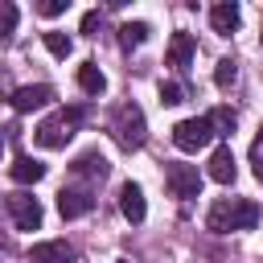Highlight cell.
Wrapping results in <instances>:
<instances>
[{
	"label": "cell",
	"mask_w": 263,
	"mask_h": 263,
	"mask_svg": "<svg viewBox=\"0 0 263 263\" xmlns=\"http://www.w3.org/2000/svg\"><path fill=\"white\" fill-rule=\"evenodd\" d=\"M205 226L214 234H230V230H255L259 226V205L247 201V197H222L210 205L205 214Z\"/></svg>",
	"instance_id": "1"
},
{
	"label": "cell",
	"mask_w": 263,
	"mask_h": 263,
	"mask_svg": "<svg viewBox=\"0 0 263 263\" xmlns=\"http://www.w3.org/2000/svg\"><path fill=\"white\" fill-rule=\"evenodd\" d=\"M78 123H82V107H58L53 115H45V119L33 127V140H37L41 148H66V144L74 140Z\"/></svg>",
	"instance_id": "2"
},
{
	"label": "cell",
	"mask_w": 263,
	"mask_h": 263,
	"mask_svg": "<svg viewBox=\"0 0 263 263\" xmlns=\"http://www.w3.org/2000/svg\"><path fill=\"white\" fill-rule=\"evenodd\" d=\"M111 136H115V144L127 148V152L144 148V140H148V119H144V111H140L136 103H119L115 115H111Z\"/></svg>",
	"instance_id": "3"
},
{
	"label": "cell",
	"mask_w": 263,
	"mask_h": 263,
	"mask_svg": "<svg viewBox=\"0 0 263 263\" xmlns=\"http://www.w3.org/2000/svg\"><path fill=\"white\" fill-rule=\"evenodd\" d=\"M210 140H214V127H210V119H205V115L181 119V123L173 127V144H177L181 152H197V148H205Z\"/></svg>",
	"instance_id": "4"
},
{
	"label": "cell",
	"mask_w": 263,
	"mask_h": 263,
	"mask_svg": "<svg viewBox=\"0 0 263 263\" xmlns=\"http://www.w3.org/2000/svg\"><path fill=\"white\" fill-rule=\"evenodd\" d=\"M8 214H12L16 230H41V201L33 193H25V189L8 193Z\"/></svg>",
	"instance_id": "5"
},
{
	"label": "cell",
	"mask_w": 263,
	"mask_h": 263,
	"mask_svg": "<svg viewBox=\"0 0 263 263\" xmlns=\"http://www.w3.org/2000/svg\"><path fill=\"white\" fill-rule=\"evenodd\" d=\"M164 181H168L173 197H181V201H189V197L201 193V173H197V164H168V168H164Z\"/></svg>",
	"instance_id": "6"
},
{
	"label": "cell",
	"mask_w": 263,
	"mask_h": 263,
	"mask_svg": "<svg viewBox=\"0 0 263 263\" xmlns=\"http://www.w3.org/2000/svg\"><path fill=\"white\" fill-rule=\"evenodd\" d=\"M95 210V193H90V185H66L62 193H58V214L70 222V218H82V214H90Z\"/></svg>",
	"instance_id": "7"
},
{
	"label": "cell",
	"mask_w": 263,
	"mask_h": 263,
	"mask_svg": "<svg viewBox=\"0 0 263 263\" xmlns=\"http://www.w3.org/2000/svg\"><path fill=\"white\" fill-rule=\"evenodd\" d=\"M45 103H53V86L49 82H33V86H16L12 90V111H37V107H45Z\"/></svg>",
	"instance_id": "8"
},
{
	"label": "cell",
	"mask_w": 263,
	"mask_h": 263,
	"mask_svg": "<svg viewBox=\"0 0 263 263\" xmlns=\"http://www.w3.org/2000/svg\"><path fill=\"white\" fill-rule=\"evenodd\" d=\"M193 53H197L193 33H173V41H168V58H164V62H168L173 70H181V74H185V70L193 66Z\"/></svg>",
	"instance_id": "9"
},
{
	"label": "cell",
	"mask_w": 263,
	"mask_h": 263,
	"mask_svg": "<svg viewBox=\"0 0 263 263\" xmlns=\"http://www.w3.org/2000/svg\"><path fill=\"white\" fill-rule=\"evenodd\" d=\"M74 177H86V181H107V173H111V164H107V156L99 152V148H90V152H82V156H74Z\"/></svg>",
	"instance_id": "10"
},
{
	"label": "cell",
	"mask_w": 263,
	"mask_h": 263,
	"mask_svg": "<svg viewBox=\"0 0 263 263\" xmlns=\"http://www.w3.org/2000/svg\"><path fill=\"white\" fill-rule=\"evenodd\" d=\"M210 177H214L218 185H230V181L238 177V160H234L230 144H218V148H214V156H210Z\"/></svg>",
	"instance_id": "11"
},
{
	"label": "cell",
	"mask_w": 263,
	"mask_h": 263,
	"mask_svg": "<svg viewBox=\"0 0 263 263\" xmlns=\"http://www.w3.org/2000/svg\"><path fill=\"white\" fill-rule=\"evenodd\" d=\"M29 259H33V263H74V247H70L66 238H53V242H37V247L29 251Z\"/></svg>",
	"instance_id": "12"
},
{
	"label": "cell",
	"mask_w": 263,
	"mask_h": 263,
	"mask_svg": "<svg viewBox=\"0 0 263 263\" xmlns=\"http://www.w3.org/2000/svg\"><path fill=\"white\" fill-rule=\"evenodd\" d=\"M210 25H214V33L230 37V33L242 25V12H238V4H234V0H226V4H214V8H210Z\"/></svg>",
	"instance_id": "13"
},
{
	"label": "cell",
	"mask_w": 263,
	"mask_h": 263,
	"mask_svg": "<svg viewBox=\"0 0 263 263\" xmlns=\"http://www.w3.org/2000/svg\"><path fill=\"white\" fill-rule=\"evenodd\" d=\"M119 210H123V218H127V222H144L148 205H144V189H140L136 181H127V185L119 189Z\"/></svg>",
	"instance_id": "14"
},
{
	"label": "cell",
	"mask_w": 263,
	"mask_h": 263,
	"mask_svg": "<svg viewBox=\"0 0 263 263\" xmlns=\"http://www.w3.org/2000/svg\"><path fill=\"white\" fill-rule=\"evenodd\" d=\"M8 173H12V181H16V185H37V181L45 177V164H41L37 156H16Z\"/></svg>",
	"instance_id": "15"
},
{
	"label": "cell",
	"mask_w": 263,
	"mask_h": 263,
	"mask_svg": "<svg viewBox=\"0 0 263 263\" xmlns=\"http://www.w3.org/2000/svg\"><path fill=\"white\" fill-rule=\"evenodd\" d=\"M78 86H82L86 95H103V90H107V74H103L95 62H82V66H78Z\"/></svg>",
	"instance_id": "16"
},
{
	"label": "cell",
	"mask_w": 263,
	"mask_h": 263,
	"mask_svg": "<svg viewBox=\"0 0 263 263\" xmlns=\"http://www.w3.org/2000/svg\"><path fill=\"white\" fill-rule=\"evenodd\" d=\"M148 33H152V29H148L144 21H127V25H119V45H123V49H136V45L148 41Z\"/></svg>",
	"instance_id": "17"
},
{
	"label": "cell",
	"mask_w": 263,
	"mask_h": 263,
	"mask_svg": "<svg viewBox=\"0 0 263 263\" xmlns=\"http://www.w3.org/2000/svg\"><path fill=\"white\" fill-rule=\"evenodd\" d=\"M205 119H210L214 136H230V132H234V123H238V115H234L230 107H214V111H210Z\"/></svg>",
	"instance_id": "18"
},
{
	"label": "cell",
	"mask_w": 263,
	"mask_h": 263,
	"mask_svg": "<svg viewBox=\"0 0 263 263\" xmlns=\"http://www.w3.org/2000/svg\"><path fill=\"white\" fill-rule=\"evenodd\" d=\"M41 41H45V49H49L53 58H70V49H74V41H70L66 33H58V29H49V33H41Z\"/></svg>",
	"instance_id": "19"
},
{
	"label": "cell",
	"mask_w": 263,
	"mask_h": 263,
	"mask_svg": "<svg viewBox=\"0 0 263 263\" xmlns=\"http://www.w3.org/2000/svg\"><path fill=\"white\" fill-rule=\"evenodd\" d=\"M214 82H218L222 90H230V86L238 82V62H234V58H222V62L214 66Z\"/></svg>",
	"instance_id": "20"
},
{
	"label": "cell",
	"mask_w": 263,
	"mask_h": 263,
	"mask_svg": "<svg viewBox=\"0 0 263 263\" xmlns=\"http://www.w3.org/2000/svg\"><path fill=\"white\" fill-rule=\"evenodd\" d=\"M16 21H21V12H16V4H8V0H0V41H8V37L16 33Z\"/></svg>",
	"instance_id": "21"
},
{
	"label": "cell",
	"mask_w": 263,
	"mask_h": 263,
	"mask_svg": "<svg viewBox=\"0 0 263 263\" xmlns=\"http://www.w3.org/2000/svg\"><path fill=\"white\" fill-rule=\"evenodd\" d=\"M160 103H164V107L185 103V86H181V82H173V78H168V82H160Z\"/></svg>",
	"instance_id": "22"
},
{
	"label": "cell",
	"mask_w": 263,
	"mask_h": 263,
	"mask_svg": "<svg viewBox=\"0 0 263 263\" xmlns=\"http://www.w3.org/2000/svg\"><path fill=\"white\" fill-rule=\"evenodd\" d=\"M251 173L263 181V127H259V136H255V144H251Z\"/></svg>",
	"instance_id": "23"
},
{
	"label": "cell",
	"mask_w": 263,
	"mask_h": 263,
	"mask_svg": "<svg viewBox=\"0 0 263 263\" xmlns=\"http://www.w3.org/2000/svg\"><path fill=\"white\" fill-rule=\"evenodd\" d=\"M66 4H70V0H41V4H37V12H41V16H62V12H66Z\"/></svg>",
	"instance_id": "24"
},
{
	"label": "cell",
	"mask_w": 263,
	"mask_h": 263,
	"mask_svg": "<svg viewBox=\"0 0 263 263\" xmlns=\"http://www.w3.org/2000/svg\"><path fill=\"white\" fill-rule=\"evenodd\" d=\"M99 25H103V12H86V16H82V33H90V37H95V29H99Z\"/></svg>",
	"instance_id": "25"
},
{
	"label": "cell",
	"mask_w": 263,
	"mask_h": 263,
	"mask_svg": "<svg viewBox=\"0 0 263 263\" xmlns=\"http://www.w3.org/2000/svg\"><path fill=\"white\" fill-rule=\"evenodd\" d=\"M0 156H4V136H0Z\"/></svg>",
	"instance_id": "26"
},
{
	"label": "cell",
	"mask_w": 263,
	"mask_h": 263,
	"mask_svg": "<svg viewBox=\"0 0 263 263\" xmlns=\"http://www.w3.org/2000/svg\"><path fill=\"white\" fill-rule=\"evenodd\" d=\"M119 263H127V259H119Z\"/></svg>",
	"instance_id": "27"
}]
</instances>
